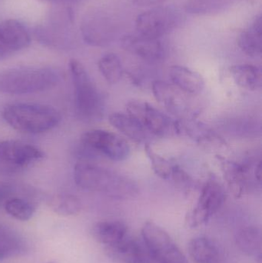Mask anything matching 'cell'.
<instances>
[{"instance_id": "6da1fadb", "label": "cell", "mask_w": 262, "mask_h": 263, "mask_svg": "<svg viewBox=\"0 0 262 263\" xmlns=\"http://www.w3.org/2000/svg\"><path fill=\"white\" fill-rule=\"evenodd\" d=\"M74 180L83 190L106 193L116 199H129L138 193V187L129 178L90 162H79L75 165Z\"/></svg>"}, {"instance_id": "7a4b0ae2", "label": "cell", "mask_w": 262, "mask_h": 263, "mask_svg": "<svg viewBox=\"0 0 262 263\" xmlns=\"http://www.w3.org/2000/svg\"><path fill=\"white\" fill-rule=\"evenodd\" d=\"M5 121L14 129L29 134L46 133L58 126L60 112L48 105L37 103H13L3 111Z\"/></svg>"}, {"instance_id": "3957f363", "label": "cell", "mask_w": 262, "mask_h": 263, "mask_svg": "<svg viewBox=\"0 0 262 263\" xmlns=\"http://www.w3.org/2000/svg\"><path fill=\"white\" fill-rule=\"evenodd\" d=\"M60 81V75L51 68H13L0 71V92L24 95L49 90Z\"/></svg>"}, {"instance_id": "277c9868", "label": "cell", "mask_w": 262, "mask_h": 263, "mask_svg": "<svg viewBox=\"0 0 262 263\" xmlns=\"http://www.w3.org/2000/svg\"><path fill=\"white\" fill-rule=\"evenodd\" d=\"M69 69L75 89L77 115L80 120L87 123L101 120L104 112L103 97L86 68L78 60H71Z\"/></svg>"}, {"instance_id": "5b68a950", "label": "cell", "mask_w": 262, "mask_h": 263, "mask_svg": "<svg viewBox=\"0 0 262 263\" xmlns=\"http://www.w3.org/2000/svg\"><path fill=\"white\" fill-rule=\"evenodd\" d=\"M142 237L148 255L158 263H188L184 253L169 233L153 222H146Z\"/></svg>"}, {"instance_id": "8992f818", "label": "cell", "mask_w": 262, "mask_h": 263, "mask_svg": "<svg viewBox=\"0 0 262 263\" xmlns=\"http://www.w3.org/2000/svg\"><path fill=\"white\" fill-rule=\"evenodd\" d=\"M43 157V152L30 144L15 140L0 142V172L5 174L18 173Z\"/></svg>"}, {"instance_id": "52a82bcc", "label": "cell", "mask_w": 262, "mask_h": 263, "mask_svg": "<svg viewBox=\"0 0 262 263\" xmlns=\"http://www.w3.org/2000/svg\"><path fill=\"white\" fill-rule=\"evenodd\" d=\"M226 195L223 187L215 179H209L201 189L196 205L186 216V222L190 228L206 224L223 206Z\"/></svg>"}, {"instance_id": "ba28073f", "label": "cell", "mask_w": 262, "mask_h": 263, "mask_svg": "<svg viewBox=\"0 0 262 263\" xmlns=\"http://www.w3.org/2000/svg\"><path fill=\"white\" fill-rule=\"evenodd\" d=\"M81 142L88 149L115 162L126 160L130 155V146L124 139L105 129L86 131L82 136Z\"/></svg>"}, {"instance_id": "9c48e42d", "label": "cell", "mask_w": 262, "mask_h": 263, "mask_svg": "<svg viewBox=\"0 0 262 263\" xmlns=\"http://www.w3.org/2000/svg\"><path fill=\"white\" fill-rule=\"evenodd\" d=\"M179 21L178 12L168 7H158L137 16L135 27L138 34L158 40L176 28Z\"/></svg>"}, {"instance_id": "30bf717a", "label": "cell", "mask_w": 262, "mask_h": 263, "mask_svg": "<svg viewBox=\"0 0 262 263\" xmlns=\"http://www.w3.org/2000/svg\"><path fill=\"white\" fill-rule=\"evenodd\" d=\"M81 32L83 40L90 46H106L113 41L116 27L109 14L94 11L83 18Z\"/></svg>"}, {"instance_id": "8fae6325", "label": "cell", "mask_w": 262, "mask_h": 263, "mask_svg": "<svg viewBox=\"0 0 262 263\" xmlns=\"http://www.w3.org/2000/svg\"><path fill=\"white\" fill-rule=\"evenodd\" d=\"M126 109L128 114L136 120L146 131L155 136H164L175 126L167 116L147 102L130 100L126 104Z\"/></svg>"}, {"instance_id": "7c38bea8", "label": "cell", "mask_w": 262, "mask_h": 263, "mask_svg": "<svg viewBox=\"0 0 262 263\" xmlns=\"http://www.w3.org/2000/svg\"><path fill=\"white\" fill-rule=\"evenodd\" d=\"M152 92L155 100L170 114L183 117L189 106L183 91L166 82L157 80L152 83Z\"/></svg>"}, {"instance_id": "4fadbf2b", "label": "cell", "mask_w": 262, "mask_h": 263, "mask_svg": "<svg viewBox=\"0 0 262 263\" xmlns=\"http://www.w3.org/2000/svg\"><path fill=\"white\" fill-rule=\"evenodd\" d=\"M125 50L148 61L159 60L163 55V48L158 40L143 35H127L122 40Z\"/></svg>"}, {"instance_id": "5bb4252c", "label": "cell", "mask_w": 262, "mask_h": 263, "mask_svg": "<svg viewBox=\"0 0 262 263\" xmlns=\"http://www.w3.org/2000/svg\"><path fill=\"white\" fill-rule=\"evenodd\" d=\"M0 41L13 52L28 47L31 43V37L20 22L7 20L0 23Z\"/></svg>"}, {"instance_id": "9a60e30c", "label": "cell", "mask_w": 262, "mask_h": 263, "mask_svg": "<svg viewBox=\"0 0 262 263\" xmlns=\"http://www.w3.org/2000/svg\"><path fill=\"white\" fill-rule=\"evenodd\" d=\"M105 250L110 259L119 263H140L147 256L136 240L126 237L116 243L106 246Z\"/></svg>"}, {"instance_id": "2e32d148", "label": "cell", "mask_w": 262, "mask_h": 263, "mask_svg": "<svg viewBox=\"0 0 262 263\" xmlns=\"http://www.w3.org/2000/svg\"><path fill=\"white\" fill-rule=\"evenodd\" d=\"M218 161L229 191L236 199L241 197L247 183V167L223 157H218Z\"/></svg>"}, {"instance_id": "e0dca14e", "label": "cell", "mask_w": 262, "mask_h": 263, "mask_svg": "<svg viewBox=\"0 0 262 263\" xmlns=\"http://www.w3.org/2000/svg\"><path fill=\"white\" fill-rule=\"evenodd\" d=\"M169 77L174 86L184 93L198 95L205 88V80L198 72L182 66H173L169 69Z\"/></svg>"}, {"instance_id": "ac0fdd59", "label": "cell", "mask_w": 262, "mask_h": 263, "mask_svg": "<svg viewBox=\"0 0 262 263\" xmlns=\"http://www.w3.org/2000/svg\"><path fill=\"white\" fill-rule=\"evenodd\" d=\"M191 259L195 263H220L221 255L213 241L206 237L194 238L188 245Z\"/></svg>"}, {"instance_id": "d6986e66", "label": "cell", "mask_w": 262, "mask_h": 263, "mask_svg": "<svg viewBox=\"0 0 262 263\" xmlns=\"http://www.w3.org/2000/svg\"><path fill=\"white\" fill-rule=\"evenodd\" d=\"M175 129L178 132L184 131L188 136L196 141L203 146L210 147L214 145H224L225 141L216 133L209 129L206 125L195 121L186 123H175Z\"/></svg>"}, {"instance_id": "ffe728a7", "label": "cell", "mask_w": 262, "mask_h": 263, "mask_svg": "<svg viewBox=\"0 0 262 263\" xmlns=\"http://www.w3.org/2000/svg\"><path fill=\"white\" fill-rule=\"evenodd\" d=\"M109 123L131 140L141 143L146 139V130L129 114L114 112L109 116Z\"/></svg>"}, {"instance_id": "44dd1931", "label": "cell", "mask_w": 262, "mask_h": 263, "mask_svg": "<svg viewBox=\"0 0 262 263\" xmlns=\"http://www.w3.org/2000/svg\"><path fill=\"white\" fill-rule=\"evenodd\" d=\"M261 15L255 17L252 26L243 31L238 39L240 49L251 57H258L261 55Z\"/></svg>"}, {"instance_id": "7402d4cb", "label": "cell", "mask_w": 262, "mask_h": 263, "mask_svg": "<svg viewBox=\"0 0 262 263\" xmlns=\"http://www.w3.org/2000/svg\"><path fill=\"white\" fill-rule=\"evenodd\" d=\"M127 227L120 221H102L92 228L94 239L103 245L116 243L126 237Z\"/></svg>"}, {"instance_id": "603a6c76", "label": "cell", "mask_w": 262, "mask_h": 263, "mask_svg": "<svg viewBox=\"0 0 262 263\" xmlns=\"http://www.w3.org/2000/svg\"><path fill=\"white\" fill-rule=\"evenodd\" d=\"M229 72L239 87L249 91L261 89L262 74L260 68L253 65H235L231 66Z\"/></svg>"}, {"instance_id": "cb8c5ba5", "label": "cell", "mask_w": 262, "mask_h": 263, "mask_svg": "<svg viewBox=\"0 0 262 263\" xmlns=\"http://www.w3.org/2000/svg\"><path fill=\"white\" fill-rule=\"evenodd\" d=\"M237 247L245 254L258 257L261 255L262 233L258 227L250 226L241 229L235 235Z\"/></svg>"}, {"instance_id": "d4e9b609", "label": "cell", "mask_w": 262, "mask_h": 263, "mask_svg": "<svg viewBox=\"0 0 262 263\" xmlns=\"http://www.w3.org/2000/svg\"><path fill=\"white\" fill-rule=\"evenodd\" d=\"M24 250L23 239L10 229L0 226V260L16 256Z\"/></svg>"}, {"instance_id": "484cf974", "label": "cell", "mask_w": 262, "mask_h": 263, "mask_svg": "<svg viewBox=\"0 0 262 263\" xmlns=\"http://www.w3.org/2000/svg\"><path fill=\"white\" fill-rule=\"evenodd\" d=\"M98 67L99 72L109 84L118 83L124 73L121 60L115 53H108L103 55L98 61Z\"/></svg>"}, {"instance_id": "4316f807", "label": "cell", "mask_w": 262, "mask_h": 263, "mask_svg": "<svg viewBox=\"0 0 262 263\" xmlns=\"http://www.w3.org/2000/svg\"><path fill=\"white\" fill-rule=\"evenodd\" d=\"M50 206L55 213L63 216H75L82 210L79 199L69 194L57 195L51 200Z\"/></svg>"}, {"instance_id": "83f0119b", "label": "cell", "mask_w": 262, "mask_h": 263, "mask_svg": "<svg viewBox=\"0 0 262 263\" xmlns=\"http://www.w3.org/2000/svg\"><path fill=\"white\" fill-rule=\"evenodd\" d=\"M6 213L19 221H28L33 216L35 207L26 199L21 198H9L5 202Z\"/></svg>"}, {"instance_id": "f1b7e54d", "label": "cell", "mask_w": 262, "mask_h": 263, "mask_svg": "<svg viewBox=\"0 0 262 263\" xmlns=\"http://www.w3.org/2000/svg\"><path fill=\"white\" fill-rule=\"evenodd\" d=\"M145 152L156 176L163 179H169L172 175L173 165H171L166 158L157 153L149 145H145Z\"/></svg>"}, {"instance_id": "f546056e", "label": "cell", "mask_w": 262, "mask_h": 263, "mask_svg": "<svg viewBox=\"0 0 262 263\" xmlns=\"http://www.w3.org/2000/svg\"><path fill=\"white\" fill-rule=\"evenodd\" d=\"M171 176H172L174 180L177 183L181 185H189L192 182V179H191L189 174L178 165H173Z\"/></svg>"}, {"instance_id": "4dcf8cb0", "label": "cell", "mask_w": 262, "mask_h": 263, "mask_svg": "<svg viewBox=\"0 0 262 263\" xmlns=\"http://www.w3.org/2000/svg\"><path fill=\"white\" fill-rule=\"evenodd\" d=\"M12 190L8 185H0V205L8 200L12 194Z\"/></svg>"}, {"instance_id": "1f68e13d", "label": "cell", "mask_w": 262, "mask_h": 263, "mask_svg": "<svg viewBox=\"0 0 262 263\" xmlns=\"http://www.w3.org/2000/svg\"><path fill=\"white\" fill-rule=\"evenodd\" d=\"M135 4L139 6H150L160 5L166 0H133Z\"/></svg>"}, {"instance_id": "d6a6232c", "label": "cell", "mask_w": 262, "mask_h": 263, "mask_svg": "<svg viewBox=\"0 0 262 263\" xmlns=\"http://www.w3.org/2000/svg\"><path fill=\"white\" fill-rule=\"evenodd\" d=\"M12 53V52H10V51L1 43V41H0V60L7 58V57Z\"/></svg>"}, {"instance_id": "836d02e7", "label": "cell", "mask_w": 262, "mask_h": 263, "mask_svg": "<svg viewBox=\"0 0 262 263\" xmlns=\"http://www.w3.org/2000/svg\"><path fill=\"white\" fill-rule=\"evenodd\" d=\"M255 179L258 182H261V162L259 161L255 166Z\"/></svg>"}, {"instance_id": "e575fe53", "label": "cell", "mask_w": 262, "mask_h": 263, "mask_svg": "<svg viewBox=\"0 0 262 263\" xmlns=\"http://www.w3.org/2000/svg\"><path fill=\"white\" fill-rule=\"evenodd\" d=\"M43 3H63V2H74L78 1V0H38Z\"/></svg>"}, {"instance_id": "d590c367", "label": "cell", "mask_w": 262, "mask_h": 263, "mask_svg": "<svg viewBox=\"0 0 262 263\" xmlns=\"http://www.w3.org/2000/svg\"><path fill=\"white\" fill-rule=\"evenodd\" d=\"M140 263H158L156 261L154 260L153 259H152V258L150 257V256L148 255L146 256V257L145 258L144 260L142 261Z\"/></svg>"}, {"instance_id": "8d00e7d4", "label": "cell", "mask_w": 262, "mask_h": 263, "mask_svg": "<svg viewBox=\"0 0 262 263\" xmlns=\"http://www.w3.org/2000/svg\"><path fill=\"white\" fill-rule=\"evenodd\" d=\"M243 1L247 2V3H251V4H255L258 0H243Z\"/></svg>"}, {"instance_id": "74e56055", "label": "cell", "mask_w": 262, "mask_h": 263, "mask_svg": "<svg viewBox=\"0 0 262 263\" xmlns=\"http://www.w3.org/2000/svg\"><path fill=\"white\" fill-rule=\"evenodd\" d=\"M46 263H54V262H46Z\"/></svg>"}]
</instances>
